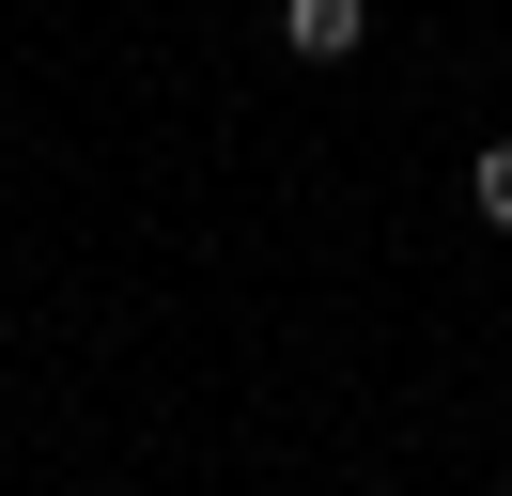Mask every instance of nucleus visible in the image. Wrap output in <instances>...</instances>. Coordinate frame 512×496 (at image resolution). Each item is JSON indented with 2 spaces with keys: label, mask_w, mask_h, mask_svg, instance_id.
<instances>
[{
  "label": "nucleus",
  "mask_w": 512,
  "mask_h": 496,
  "mask_svg": "<svg viewBox=\"0 0 512 496\" xmlns=\"http://www.w3.org/2000/svg\"><path fill=\"white\" fill-rule=\"evenodd\" d=\"M280 47L295 62H357L373 47V0H280Z\"/></svg>",
  "instance_id": "obj_1"
},
{
  "label": "nucleus",
  "mask_w": 512,
  "mask_h": 496,
  "mask_svg": "<svg viewBox=\"0 0 512 496\" xmlns=\"http://www.w3.org/2000/svg\"><path fill=\"white\" fill-rule=\"evenodd\" d=\"M466 202H481V217L512 233V140H481V155H466Z\"/></svg>",
  "instance_id": "obj_2"
}]
</instances>
